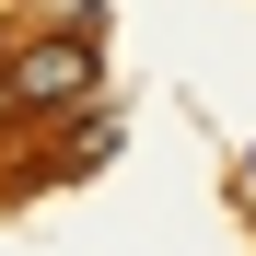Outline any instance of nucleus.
I'll use <instances>...</instances> for the list:
<instances>
[{"instance_id":"nucleus-1","label":"nucleus","mask_w":256,"mask_h":256,"mask_svg":"<svg viewBox=\"0 0 256 256\" xmlns=\"http://www.w3.org/2000/svg\"><path fill=\"white\" fill-rule=\"evenodd\" d=\"M94 94H105V58H94V47H70V35L12 58V105H35V116H70V105H94Z\"/></svg>"}]
</instances>
